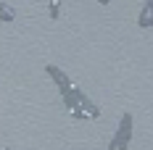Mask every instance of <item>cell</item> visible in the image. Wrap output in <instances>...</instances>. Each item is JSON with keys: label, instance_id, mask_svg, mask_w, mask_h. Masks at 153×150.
<instances>
[{"label": "cell", "instance_id": "cell-5", "mask_svg": "<svg viewBox=\"0 0 153 150\" xmlns=\"http://www.w3.org/2000/svg\"><path fill=\"white\" fill-rule=\"evenodd\" d=\"M79 103H82V108L87 111V116H90V119H100V108L92 103V100H90V98H87L82 90H79Z\"/></svg>", "mask_w": 153, "mask_h": 150}, {"label": "cell", "instance_id": "cell-4", "mask_svg": "<svg viewBox=\"0 0 153 150\" xmlns=\"http://www.w3.org/2000/svg\"><path fill=\"white\" fill-rule=\"evenodd\" d=\"M137 27L140 29H151L153 27V5H143V11H140V16H137Z\"/></svg>", "mask_w": 153, "mask_h": 150}, {"label": "cell", "instance_id": "cell-6", "mask_svg": "<svg viewBox=\"0 0 153 150\" xmlns=\"http://www.w3.org/2000/svg\"><path fill=\"white\" fill-rule=\"evenodd\" d=\"M48 16L56 21L61 16V0H48Z\"/></svg>", "mask_w": 153, "mask_h": 150}, {"label": "cell", "instance_id": "cell-2", "mask_svg": "<svg viewBox=\"0 0 153 150\" xmlns=\"http://www.w3.org/2000/svg\"><path fill=\"white\" fill-rule=\"evenodd\" d=\"M63 98V105H66V111L74 116V119H87V111L82 108V103H79V87L74 84V90L66 92V95H61Z\"/></svg>", "mask_w": 153, "mask_h": 150}, {"label": "cell", "instance_id": "cell-9", "mask_svg": "<svg viewBox=\"0 0 153 150\" xmlns=\"http://www.w3.org/2000/svg\"><path fill=\"white\" fill-rule=\"evenodd\" d=\"M145 3H148V5H153V0H145Z\"/></svg>", "mask_w": 153, "mask_h": 150}, {"label": "cell", "instance_id": "cell-1", "mask_svg": "<svg viewBox=\"0 0 153 150\" xmlns=\"http://www.w3.org/2000/svg\"><path fill=\"white\" fill-rule=\"evenodd\" d=\"M129 142H132V113L129 111H124L122 113V121H119V129H116V134L111 137V150H124L129 148Z\"/></svg>", "mask_w": 153, "mask_h": 150}, {"label": "cell", "instance_id": "cell-8", "mask_svg": "<svg viewBox=\"0 0 153 150\" xmlns=\"http://www.w3.org/2000/svg\"><path fill=\"white\" fill-rule=\"evenodd\" d=\"M98 3H100V5H108V0H98Z\"/></svg>", "mask_w": 153, "mask_h": 150}, {"label": "cell", "instance_id": "cell-7", "mask_svg": "<svg viewBox=\"0 0 153 150\" xmlns=\"http://www.w3.org/2000/svg\"><path fill=\"white\" fill-rule=\"evenodd\" d=\"M0 18H3V21H13L16 18V11L11 8V5H5V0L0 3Z\"/></svg>", "mask_w": 153, "mask_h": 150}, {"label": "cell", "instance_id": "cell-3", "mask_svg": "<svg viewBox=\"0 0 153 150\" xmlns=\"http://www.w3.org/2000/svg\"><path fill=\"white\" fill-rule=\"evenodd\" d=\"M45 71H48V76H50V79L58 84V92H61V95H66V92L74 90V82H71L66 74H63L58 66H53V63H45Z\"/></svg>", "mask_w": 153, "mask_h": 150}]
</instances>
